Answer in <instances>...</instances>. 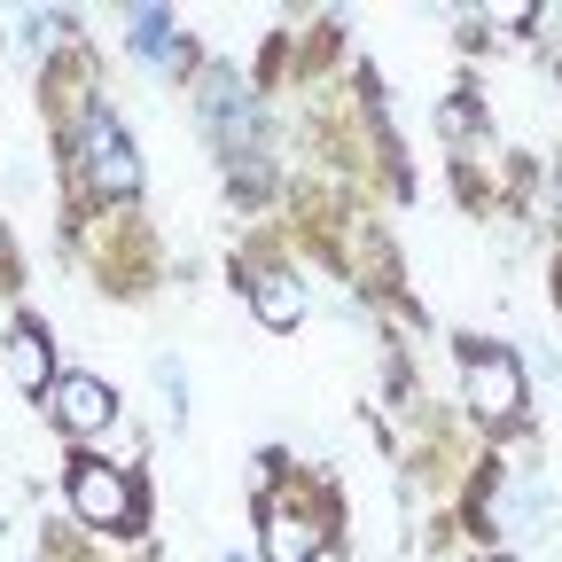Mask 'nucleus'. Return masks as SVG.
Returning a JSON list of instances; mask_svg holds the SVG:
<instances>
[{
  "instance_id": "2",
  "label": "nucleus",
  "mask_w": 562,
  "mask_h": 562,
  "mask_svg": "<svg viewBox=\"0 0 562 562\" xmlns=\"http://www.w3.org/2000/svg\"><path fill=\"white\" fill-rule=\"evenodd\" d=\"M461 383H469V406L492 414V422H508L524 406V368H516V351H501V344L461 351Z\"/></svg>"
},
{
  "instance_id": "9",
  "label": "nucleus",
  "mask_w": 562,
  "mask_h": 562,
  "mask_svg": "<svg viewBox=\"0 0 562 562\" xmlns=\"http://www.w3.org/2000/svg\"><path fill=\"white\" fill-rule=\"evenodd\" d=\"M133 47L149 55V63H172V16H157V9H140V16H133Z\"/></svg>"
},
{
  "instance_id": "1",
  "label": "nucleus",
  "mask_w": 562,
  "mask_h": 562,
  "mask_svg": "<svg viewBox=\"0 0 562 562\" xmlns=\"http://www.w3.org/2000/svg\"><path fill=\"white\" fill-rule=\"evenodd\" d=\"M79 157H87V188H94V195H110V203H117V195H133V188H140V157H133V140L117 133V117H110V110H94V117H87Z\"/></svg>"
},
{
  "instance_id": "3",
  "label": "nucleus",
  "mask_w": 562,
  "mask_h": 562,
  "mask_svg": "<svg viewBox=\"0 0 562 562\" xmlns=\"http://www.w3.org/2000/svg\"><path fill=\"white\" fill-rule=\"evenodd\" d=\"M70 508H79L94 531H125V524H133V484H125V469L87 461L79 476H70Z\"/></svg>"
},
{
  "instance_id": "5",
  "label": "nucleus",
  "mask_w": 562,
  "mask_h": 562,
  "mask_svg": "<svg viewBox=\"0 0 562 562\" xmlns=\"http://www.w3.org/2000/svg\"><path fill=\"white\" fill-rule=\"evenodd\" d=\"M203 117H211V133H227L235 149L250 157V133H258V117H250L243 87H227V79H211V94H203Z\"/></svg>"
},
{
  "instance_id": "7",
  "label": "nucleus",
  "mask_w": 562,
  "mask_h": 562,
  "mask_svg": "<svg viewBox=\"0 0 562 562\" xmlns=\"http://www.w3.org/2000/svg\"><path fill=\"white\" fill-rule=\"evenodd\" d=\"M266 562H313V547H321V531L305 524V516H266Z\"/></svg>"
},
{
  "instance_id": "4",
  "label": "nucleus",
  "mask_w": 562,
  "mask_h": 562,
  "mask_svg": "<svg viewBox=\"0 0 562 562\" xmlns=\"http://www.w3.org/2000/svg\"><path fill=\"white\" fill-rule=\"evenodd\" d=\"M47 406H55V422H63L70 438H102V430H110V414H117L110 383H94V375H63V383L47 391Z\"/></svg>"
},
{
  "instance_id": "6",
  "label": "nucleus",
  "mask_w": 562,
  "mask_h": 562,
  "mask_svg": "<svg viewBox=\"0 0 562 562\" xmlns=\"http://www.w3.org/2000/svg\"><path fill=\"white\" fill-rule=\"evenodd\" d=\"M250 305H258L266 328H297V321H305V290H297L290 273H258V281H250Z\"/></svg>"
},
{
  "instance_id": "10",
  "label": "nucleus",
  "mask_w": 562,
  "mask_h": 562,
  "mask_svg": "<svg viewBox=\"0 0 562 562\" xmlns=\"http://www.w3.org/2000/svg\"><path fill=\"white\" fill-rule=\"evenodd\" d=\"M55 32H63V16H24V24H16V55H47Z\"/></svg>"
},
{
  "instance_id": "8",
  "label": "nucleus",
  "mask_w": 562,
  "mask_h": 562,
  "mask_svg": "<svg viewBox=\"0 0 562 562\" xmlns=\"http://www.w3.org/2000/svg\"><path fill=\"white\" fill-rule=\"evenodd\" d=\"M9 375H16L24 391L47 383V336H40V328H16V336H9Z\"/></svg>"
}]
</instances>
